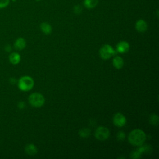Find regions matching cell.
<instances>
[{"mask_svg": "<svg viewBox=\"0 0 159 159\" xmlns=\"http://www.w3.org/2000/svg\"><path fill=\"white\" fill-rule=\"evenodd\" d=\"M159 122V117L158 115L155 114H152L150 116V122L153 125H158Z\"/></svg>", "mask_w": 159, "mask_h": 159, "instance_id": "2e32d148", "label": "cell"}, {"mask_svg": "<svg viewBox=\"0 0 159 159\" xmlns=\"http://www.w3.org/2000/svg\"><path fill=\"white\" fill-rule=\"evenodd\" d=\"M20 55L17 52H12L9 57V61L12 65H17L20 61Z\"/></svg>", "mask_w": 159, "mask_h": 159, "instance_id": "8fae6325", "label": "cell"}, {"mask_svg": "<svg viewBox=\"0 0 159 159\" xmlns=\"http://www.w3.org/2000/svg\"><path fill=\"white\" fill-rule=\"evenodd\" d=\"M141 155H142V153L137 149L135 151L132 152V153H130V158H139L141 157Z\"/></svg>", "mask_w": 159, "mask_h": 159, "instance_id": "e0dca14e", "label": "cell"}, {"mask_svg": "<svg viewBox=\"0 0 159 159\" xmlns=\"http://www.w3.org/2000/svg\"><path fill=\"white\" fill-rule=\"evenodd\" d=\"M147 135L145 133L140 129H136L132 130L128 135L129 143L134 146H142L145 141Z\"/></svg>", "mask_w": 159, "mask_h": 159, "instance_id": "6da1fadb", "label": "cell"}, {"mask_svg": "<svg viewBox=\"0 0 159 159\" xmlns=\"http://www.w3.org/2000/svg\"><path fill=\"white\" fill-rule=\"evenodd\" d=\"M125 133L122 131H119L117 134V139L118 140H123L125 139Z\"/></svg>", "mask_w": 159, "mask_h": 159, "instance_id": "ffe728a7", "label": "cell"}, {"mask_svg": "<svg viewBox=\"0 0 159 159\" xmlns=\"http://www.w3.org/2000/svg\"><path fill=\"white\" fill-rule=\"evenodd\" d=\"M18 88L22 91H29L34 86V81L30 76H24L19 78L17 82Z\"/></svg>", "mask_w": 159, "mask_h": 159, "instance_id": "7a4b0ae2", "label": "cell"}, {"mask_svg": "<svg viewBox=\"0 0 159 159\" xmlns=\"http://www.w3.org/2000/svg\"><path fill=\"white\" fill-rule=\"evenodd\" d=\"M83 11V8L81 7V6L78 4V5H76L73 7V12L75 14H80Z\"/></svg>", "mask_w": 159, "mask_h": 159, "instance_id": "ac0fdd59", "label": "cell"}, {"mask_svg": "<svg viewBox=\"0 0 159 159\" xmlns=\"http://www.w3.org/2000/svg\"><path fill=\"white\" fill-rule=\"evenodd\" d=\"M79 135L83 138H86L90 135L91 130L88 128H83L79 130Z\"/></svg>", "mask_w": 159, "mask_h": 159, "instance_id": "9a60e30c", "label": "cell"}, {"mask_svg": "<svg viewBox=\"0 0 159 159\" xmlns=\"http://www.w3.org/2000/svg\"><path fill=\"white\" fill-rule=\"evenodd\" d=\"M9 82H10L11 84H15L17 82V80H16V79L15 78L11 77V78H9Z\"/></svg>", "mask_w": 159, "mask_h": 159, "instance_id": "603a6c76", "label": "cell"}, {"mask_svg": "<svg viewBox=\"0 0 159 159\" xmlns=\"http://www.w3.org/2000/svg\"><path fill=\"white\" fill-rule=\"evenodd\" d=\"M29 104L35 107H40L45 103V98L39 93H33L29 96Z\"/></svg>", "mask_w": 159, "mask_h": 159, "instance_id": "3957f363", "label": "cell"}, {"mask_svg": "<svg viewBox=\"0 0 159 159\" xmlns=\"http://www.w3.org/2000/svg\"><path fill=\"white\" fill-rule=\"evenodd\" d=\"M129 43L126 41H120L116 45V51L120 53H124L129 50Z\"/></svg>", "mask_w": 159, "mask_h": 159, "instance_id": "52a82bcc", "label": "cell"}, {"mask_svg": "<svg viewBox=\"0 0 159 159\" xmlns=\"http://www.w3.org/2000/svg\"><path fill=\"white\" fill-rule=\"evenodd\" d=\"M110 135L109 130L104 126L98 127L95 131V137L98 140L104 141L108 139Z\"/></svg>", "mask_w": 159, "mask_h": 159, "instance_id": "5b68a950", "label": "cell"}, {"mask_svg": "<svg viewBox=\"0 0 159 159\" xmlns=\"http://www.w3.org/2000/svg\"><path fill=\"white\" fill-rule=\"evenodd\" d=\"M40 28L42 32L46 35H48L51 34L52 31V27L51 25L48 22H42L40 25Z\"/></svg>", "mask_w": 159, "mask_h": 159, "instance_id": "7c38bea8", "label": "cell"}, {"mask_svg": "<svg viewBox=\"0 0 159 159\" xmlns=\"http://www.w3.org/2000/svg\"><path fill=\"white\" fill-rule=\"evenodd\" d=\"M135 29L139 32H144L147 30L148 25L147 22L143 19L138 20L135 23Z\"/></svg>", "mask_w": 159, "mask_h": 159, "instance_id": "ba28073f", "label": "cell"}, {"mask_svg": "<svg viewBox=\"0 0 159 159\" xmlns=\"http://www.w3.org/2000/svg\"><path fill=\"white\" fill-rule=\"evenodd\" d=\"M25 106V104L24 101H20L18 102L17 104V107L20 109H23Z\"/></svg>", "mask_w": 159, "mask_h": 159, "instance_id": "44dd1931", "label": "cell"}, {"mask_svg": "<svg viewBox=\"0 0 159 159\" xmlns=\"http://www.w3.org/2000/svg\"><path fill=\"white\" fill-rule=\"evenodd\" d=\"M25 152L28 155H35L37 153V148L33 143H29L25 147Z\"/></svg>", "mask_w": 159, "mask_h": 159, "instance_id": "9c48e42d", "label": "cell"}, {"mask_svg": "<svg viewBox=\"0 0 159 159\" xmlns=\"http://www.w3.org/2000/svg\"><path fill=\"white\" fill-rule=\"evenodd\" d=\"M113 124L119 127H123L126 124V118L122 113L117 112L113 117Z\"/></svg>", "mask_w": 159, "mask_h": 159, "instance_id": "8992f818", "label": "cell"}, {"mask_svg": "<svg viewBox=\"0 0 159 159\" xmlns=\"http://www.w3.org/2000/svg\"><path fill=\"white\" fill-rule=\"evenodd\" d=\"M112 65L116 69H120L124 66L123 58L119 56H116L113 58Z\"/></svg>", "mask_w": 159, "mask_h": 159, "instance_id": "4fadbf2b", "label": "cell"}, {"mask_svg": "<svg viewBox=\"0 0 159 159\" xmlns=\"http://www.w3.org/2000/svg\"><path fill=\"white\" fill-rule=\"evenodd\" d=\"M11 50H12V47L9 44H7L4 47V50L6 52H10L11 51Z\"/></svg>", "mask_w": 159, "mask_h": 159, "instance_id": "7402d4cb", "label": "cell"}, {"mask_svg": "<svg viewBox=\"0 0 159 159\" xmlns=\"http://www.w3.org/2000/svg\"><path fill=\"white\" fill-rule=\"evenodd\" d=\"M26 46V41L22 37H19L14 42V47L18 50H23Z\"/></svg>", "mask_w": 159, "mask_h": 159, "instance_id": "30bf717a", "label": "cell"}, {"mask_svg": "<svg viewBox=\"0 0 159 159\" xmlns=\"http://www.w3.org/2000/svg\"><path fill=\"white\" fill-rule=\"evenodd\" d=\"M99 55L103 60H107L116 54V52L112 46L108 44L102 45L99 50Z\"/></svg>", "mask_w": 159, "mask_h": 159, "instance_id": "277c9868", "label": "cell"}, {"mask_svg": "<svg viewBox=\"0 0 159 159\" xmlns=\"http://www.w3.org/2000/svg\"><path fill=\"white\" fill-rule=\"evenodd\" d=\"M35 1H40V0H35Z\"/></svg>", "mask_w": 159, "mask_h": 159, "instance_id": "d4e9b609", "label": "cell"}, {"mask_svg": "<svg viewBox=\"0 0 159 159\" xmlns=\"http://www.w3.org/2000/svg\"><path fill=\"white\" fill-rule=\"evenodd\" d=\"M12 1H14V2H15L16 0H12Z\"/></svg>", "mask_w": 159, "mask_h": 159, "instance_id": "cb8c5ba5", "label": "cell"}, {"mask_svg": "<svg viewBox=\"0 0 159 159\" xmlns=\"http://www.w3.org/2000/svg\"><path fill=\"white\" fill-rule=\"evenodd\" d=\"M99 0H84L83 4L84 7L88 9L95 8L98 4Z\"/></svg>", "mask_w": 159, "mask_h": 159, "instance_id": "5bb4252c", "label": "cell"}, {"mask_svg": "<svg viewBox=\"0 0 159 159\" xmlns=\"http://www.w3.org/2000/svg\"><path fill=\"white\" fill-rule=\"evenodd\" d=\"M10 3V0H0V9L6 8Z\"/></svg>", "mask_w": 159, "mask_h": 159, "instance_id": "d6986e66", "label": "cell"}]
</instances>
